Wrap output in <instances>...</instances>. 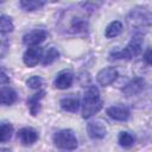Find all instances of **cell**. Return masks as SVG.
Here are the masks:
<instances>
[{"instance_id": "6da1fadb", "label": "cell", "mask_w": 152, "mask_h": 152, "mask_svg": "<svg viewBox=\"0 0 152 152\" xmlns=\"http://www.w3.org/2000/svg\"><path fill=\"white\" fill-rule=\"evenodd\" d=\"M102 100L100 96V91L97 87L90 86L83 97V103H82V118L83 119H89L94 114H96L101 108H102Z\"/></svg>"}, {"instance_id": "7a4b0ae2", "label": "cell", "mask_w": 152, "mask_h": 152, "mask_svg": "<svg viewBox=\"0 0 152 152\" xmlns=\"http://www.w3.org/2000/svg\"><path fill=\"white\" fill-rule=\"evenodd\" d=\"M142 43H144V34L142 33H134L131 38L127 46L122 50H115L109 53V59H131L132 57L138 56L142 50Z\"/></svg>"}, {"instance_id": "3957f363", "label": "cell", "mask_w": 152, "mask_h": 152, "mask_svg": "<svg viewBox=\"0 0 152 152\" xmlns=\"http://www.w3.org/2000/svg\"><path fill=\"white\" fill-rule=\"evenodd\" d=\"M127 24L131 28L137 30L135 33H142L141 30H148L151 25V13L147 8L135 7L127 14Z\"/></svg>"}, {"instance_id": "277c9868", "label": "cell", "mask_w": 152, "mask_h": 152, "mask_svg": "<svg viewBox=\"0 0 152 152\" xmlns=\"http://www.w3.org/2000/svg\"><path fill=\"white\" fill-rule=\"evenodd\" d=\"M53 144L62 150H75L77 147V138L71 129H62L53 134Z\"/></svg>"}, {"instance_id": "5b68a950", "label": "cell", "mask_w": 152, "mask_h": 152, "mask_svg": "<svg viewBox=\"0 0 152 152\" xmlns=\"http://www.w3.org/2000/svg\"><path fill=\"white\" fill-rule=\"evenodd\" d=\"M66 32L74 33V34H82L88 31V21L86 18L78 15V14H71L69 17V24L65 28Z\"/></svg>"}, {"instance_id": "8992f818", "label": "cell", "mask_w": 152, "mask_h": 152, "mask_svg": "<svg viewBox=\"0 0 152 152\" xmlns=\"http://www.w3.org/2000/svg\"><path fill=\"white\" fill-rule=\"evenodd\" d=\"M46 37H48V32L45 30L36 28V30H32V31L27 32L23 37V43L27 46H38V44L44 42Z\"/></svg>"}, {"instance_id": "52a82bcc", "label": "cell", "mask_w": 152, "mask_h": 152, "mask_svg": "<svg viewBox=\"0 0 152 152\" xmlns=\"http://www.w3.org/2000/svg\"><path fill=\"white\" fill-rule=\"evenodd\" d=\"M87 132L91 139H103L107 135V127L103 121L95 120L88 124Z\"/></svg>"}, {"instance_id": "ba28073f", "label": "cell", "mask_w": 152, "mask_h": 152, "mask_svg": "<svg viewBox=\"0 0 152 152\" xmlns=\"http://www.w3.org/2000/svg\"><path fill=\"white\" fill-rule=\"evenodd\" d=\"M116 77H118V70L115 68H113V66H108V68L101 69L97 72L96 80L101 86L107 87V86L112 84L116 80Z\"/></svg>"}, {"instance_id": "9c48e42d", "label": "cell", "mask_w": 152, "mask_h": 152, "mask_svg": "<svg viewBox=\"0 0 152 152\" xmlns=\"http://www.w3.org/2000/svg\"><path fill=\"white\" fill-rule=\"evenodd\" d=\"M145 80L142 77H134L133 80H131L124 88H122V93L127 96H133L137 95L139 93H141L145 88Z\"/></svg>"}, {"instance_id": "30bf717a", "label": "cell", "mask_w": 152, "mask_h": 152, "mask_svg": "<svg viewBox=\"0 0 152 152\" xmlns=\"http://www.w3.org/2000/svg\"><path fill=\"white\" fill-rule=\"evenodd\" d=\"M42 51L43 50L39 46H30L25 51V53L23 56V61H24L25 65L26 66H34V65H37L39 59H40V57H42Z\"/></svg>"}, {"instance_id": "8fae6325", "label": "cell", "mask_w": 152, "mask_h": 152, "mask_svg": "<svg viewBox=\"0 0 152 152\" xmlns=\"http://www.w3.org/2000/svg\"><path fill=\"white\" fill-rule=\"evenodd\" d=\"M18 138H19V140L23 145L28 146V145L34 144L38 140V133L32 127H24V128L19 129Z\"/></svg>"}, {"instance_id": "7c38bea8", "label": "cell", "mask_w": 152, "mask_h": 152, "mask_svg": "<svg viewBox=\"0 0 152 152\" xmlns=\"http://www.w3.org/2000/svg\"><path fill=\"white\" fill-rule=\"evenodd\" d=\"M107 115L116 121H126L129 118V109L125 106H112L107 109Z\"/></svg>"}, {"instance_id": "4fadbf2b", "label": "cell", "mask_w": 152, "mask_h": 152, "mask_svg": "<svg viewBox=\"0 0 152 152\" xmlns=\"http://www.w3.org/2000/svg\"><path fill=\"white\" fill-rule=\"evenodd\" d=\"M44 96H45V91L39 90L38 93L33 94L31 97L27 99V107L30 109L31 115L36 116L38 114V112L40 110V101L44 99Z\"/></svg>"}, {"instance_id": "5bb4252c", "label": "cell", "mask_w": 152, "mask_h": 152, "mask_svg": "<svg viewBox=\"0 0 152 152\" xmlns=\"http://www.w3.org/2000/svg\"><path fill=\"white\" fill-rule=\"evenodd\" d=\"M17 101V93L11 87L0 88V104L10 106Z\"/></svg>"}, {"instance_id": "9a60e30c", "label": "cell", "mask_w": 152, "mask_h": 152, "mask_svg": "<svg viewBox=\"0 0 152 152\" xmlns=\"http://www.w3.org/2000/svg\"><path fill=\"white\" fill-rule=\"evenodd\" d=\"M74 77L72 74L69 71H62L57 75L56 80H55V87L58 89H66L72 84Z\"/></svg>"}, {"instance_id": "2e32d148", "label": "cell", "mask_w": 152, "mask_h": 152, "mask_svg": "<svg viewBox=\"0 0 152 152\" xmlns=\"http://www.w3.org/2000/svg\"><path fill=\"white\" fill-rule=\"evenodd\" d=\"M59 104H61V108L62 109H64L66 112L75 113V112H77V109L80 107V101H78L77 97L69 96V97H63L59 101Z\"/></svg>"}, {"instance_id": "e0dca14e", "label": "cell", "mask_w": 152, "mask_h": 152, "mask_svg": "<svg viewBox=\"0 0 152 152\" xmlns=\"http://www.w3.org/2000/svg\"><path fill=\"white\" fill-rule=\"evenodd\" d=\"M122 31V24L121 21L119 20H114L112 23L108 24V26L106 27V32H104V36L107 38H114L116 36H119Z\"/></svg>"}, {"instance_id": "ac0fdd59", "label": "cell", "mask_w": 152, "mask_h": 152, "mask_svg": "<svg viewBox=\"0 0 152 152\" xmlns=\"http://www.w3.org/2000/svg\"><path fill=\"white\" fill-rule=\"evenodd\" d=\"M19 4L24 11L32 12V11L40 10L45 5V1H42V0H21Z\"/></svg>"}, {"instance_id": "d6986e66", "label": "cell", "mask_w": 152, "mask_h": 152, "mask_svg": "<svg viewBox=\"0 0 152 152\" xmlns=\"http://www.w3.org/2000/svg\"><path fill=\"white\" fill-rule=\"evenodd\" d=\"M13 134V126L8 122L0 124V142L8 141Z\"/></svg>"}, {"instance_id": "ffe728a7", "label": "cell", "mask_w": 152, "mask_h": 152, "mask_svg": "<svg viewBox=\"0 0 152 152\" xmlns=\"http://www.w3.org/2000/svg\"><path fill=\"white\" fill-rule=\"evenodd\" d=\"M59 57V52H58V50L56 49V48H49L48 50H46V52H45V55L42 57L43 59H42V63H43V65H49V64H51V63H53L57 58Z\"/></svg>"}, {"instance_id": "44dd1931", "label": "cell", "mask_w": 152, "mask_h": 152, "mask_svg": "<svg viewBox=\"0 0 152 152\" xmlns=\"http://www.w3.org/2000/svg\"><path fill=\"white\" fill-rule=\"evenodd\" d=\"M118 141H119L120 146H122V147H131L134 144L135 138L128 132H121L118 137Z\"/></svg>"}, {"instance_id": "7402d4cb", "label": "cell", "mask_w": 152, "mask_h": 152, "mask_svg": "<svg viewBox=\"0 0 152 152\" xmlns=\"http://www.w3.org/2000/svg\"><path fill=\"white\" fill-rule=\"evenodd\" d=\"M14 28V24L12 19L7 15H0V33L12 32Z\"/></svg>"}, {"instance_id": "603a6c76", "label": "cell", "mask_w": 152, "mask_h": 152, "mask_svg": "<svg viewBox=\"0 0 152 152\" xmlns=\"http://www.w3.org/2000/svg\"><path fill=\"white\" fill-rule=\"evenodd\" d=\"M26 84H27L30 88H32V89H38V88L42 87L43 80H42L39 76H32V77H30V78L26 81Z\"/></svg>"}, {"instance_id": "cb8c5ba5", "label": "cell", "mask_w": 152, "mask_h": 152, "mask_svg": "<svg viewBox=\"0 0 152 152\" xmlns=\"http://www.w3.org/2000/svg\"><path fill=\"white\" fill-rule=\"evenodd\" d=\"M7 49H8V40L6 37L0 34V58H2L6 55Z\"/></svg>"}, {"instance_id": "d4e9b609", "label": "cell", "mask_w": 152, "mask_h": 152, "mask_svg": "<svg viewBox=\"0 0 152 152\" xmlns=\"http://www.w3.org/2000/svg\"><path fill=\"white\" fill-rule=\"evenodd\" d=\"M10 83V77L7 76L6 71L0 66V84H7Z\"/></svg>"}, {"instance_id": "484cf974", "label": "cell", "mask_w": 152, "mask_h": 152, "mask_svg": "<svg viewBox=\"0 0 152 152\" xmlns=\"http://www.w3.org/2000/svg\"><path fill=\"white\" fill-rule=\"evenodd\" d=\"M144 61L146 62V64H151V49L148 48L147 50H146V52H145V55H144Z\"/></svg>"}, {"instance_id": "4316f807", "label": "cell", "mask_w": 152, "mask_h": 152, "mask_svg": "<svg viewBox=\"0 0 152 152\" xmlns=\"http://www.w3.org/2000/svg\"><path fill=\"white\" fill-rule=\"evenodd\" d=\"M0 152H11L10 150H7V148H1L0 150Z\"/></svg>"}]
</instances>
